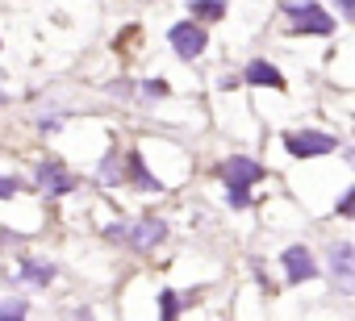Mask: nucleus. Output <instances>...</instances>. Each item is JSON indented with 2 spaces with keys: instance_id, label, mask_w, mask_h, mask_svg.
Masks as SVG:
<instances>
[{
  "instance_id": "f257e3e1",
  "label": "nucleus",
  "mask_w": 355,
  "mask_h": 321,
  "mask_svg": "<svg viewBox=\"0 0 355 321\" xmlns=\"http://www.w3.org/2000/svg\"><path fill=\"white\" fill-rule=\"evenodd\" d=\"M218 180H222V188H226V201H230V209H251V192H255V184L263 180V167L255 163L251 154H230V158H222L218 163Z\"/></svg>"
},
{
  "instance_id": "f03ea898",
  "label": "nucleus",
  "mask_w": 355,
  "mask_h": 321,
  "mask_svg": "<svg viewBox=\"0 0 355 321\" xmlns=\"http://www.w3.org/2000/svg\"><path fill=\"white\" fill-rule=\"evenodd\" d=\"M284 17H288V34L293 38H330L334 34V17L318 5V0H284Z\"/></svg>"
},
{
  "instance_id": "7ed1b4c3",
  "label": "nucleus",
  "mask_w": 355,
  "mask_h": 321,
  "mask_svg": "<svg viewBox=\"0 0 355 321\" xmlns=\"http://www.w3.org/2000/svg\"><path fill=\"white\" fill-rule=\"evenodd\" d=\"M105 238L125 242L130 250H155V246L167 238V221L155 217V213H146V217H138V221H113V226L105 230Z\"/></svg>"
},
{
  "instance_id": "20e7f679",
  "label": "nucleus",
  "mask_w": 355,
  "mask_h": 321,
  "mask_svg": "<svg viewBox=\"0 0 355 321\" xmlns=\"http://www.w3.org/2000/svg\"><path fill=\"white\" fill-rule=\"evenodd\" d=\"M280 146L293 158H322V154H334L338 150V138L334 134H322V129H284Z\"/></svg>"
},
{
  "instance_id": "39448f33",
  "label": "nucleus",
  "mask_w": 355,
  "mask_h": 321,
  "mask_svg": "<svg viewBox=\"0 0 355 321\" xmlns=\"http://www.w3.org/2000/svg\"><path fill=\"white\" fill-rule=\"evenodd\" d=\"M167 42H171V51H175V59L197 63V59L205 55V46H209V34H205V26H197V21H175V26L167 30Z\"/></svg>"
},
{
  "instance_id": "423d86ee",
  "label": "nucleus",
  "mask_w": 355,
  "mask_h": 321,
  "mask_svg": "<svg viewBox=\"0 0 355 321\" xmlns=\"http://www.w3.org/2000/svg\"><path fill=\"white\" fill-rule=\"evenodd\" d=\"M34 188H38V192H46V196H67V192H76V188H80V180L59 163V158H42L38 172H34Z\"/></svg>"
},
{
  "instance_id": "0eeeda50",
  "label": "nucleus",
  "mask_w": 355,
  "mask_h": 321,
  "mask_svg": "<svg viewBox=\"0 0 355 321\" xmlns=\"http://www.w3.org/2000/svg\"><path fill=\"white\" fill-rule=\"evenodd\" d=\"M280 267H284V279H288V284H309V279H318V259H313V250L301 246V242H293V246L280 250Z\"/></svg>"
},
{
  "instance_id": "6e6552de",
  "label": "nucleus",
  "mask_w": 355,
  "mask_h": 321,
  "mask_svg": "<svg viewBox=\"0 0 355 321\" xmlns=\"http://www.w3.org/2000/svg\"><path fill=\"white\" fill-rule=\"evenodd\" d=\"M326 263H330V275H334V292L351 296L355 292V246L351 242H334L326 250Z\"/></svg>"
},
{
  "instance_id": "1a4fd4ad",
  "label": "nucleus",
  "mask_w": 355,
  "mask_h": 321,
  "mask_svg": "<svg viewBox=\"0 0 355 321\" xmlns=\"http://www.w3.org/2000/svg\"><path fill=\"white\" fill-rule=\"evenodd\" d=\"M239 84L272 88V92H284V88H288V84H284V75H280V67H276V63H268V59H251V63H247V71L239 75Z\"/></svg>"
},
{
  "instance_id": "9d476101",
  "label": "nucleus",
  "mask_w": 355,
  "mask_h": 321,
  "mask_svg": "<svg viewBox=\"0 0 355 321\" xmlns=\"http://www.w3.org/2000/svg\"><path fill=\"white\" fill-rule=\"evenodd\" d=\"M121 163H125V180H130L138 192H163V184H159V180L146 172V163H142V150H125Z\"/></svg>"
},
{
  "instance_id": "9b49d317",
  "label": "nucleus",
  "mask_w": 355,
  "mask_h": 321,
  "mask_svg": "<svg viewBox=\"0 0 355 321\" xmlns=\"http://www.w3.org/2000/svg\"><path fill=\"white\" fill-rule=\"evenodd\" d=\"M26 284H34V288H46V284H55V275H59V267L51 263V259H34V255H21V271H17Z\"/></svg>"
},
{
  "instance_id": "f8f14e48",
  "label": "nucleus",
  "mask_w": 355,
  "mask_h": 321,
  "mask_svg": "<svg viewBox=\"0 0 355 321\" xmlns=\"http://www.w3.org/2000/svg\"><path fill=\"white\" fill-rule=\"evenodd\" d=\"M96 180L105 184V188H117V184H125V163H121V146H113L105 158H101V167H96Z\"/></svg>"
},
{
  "instance_id": "ddd939ff",
  "label": "nucleus",
  "mask_w": 355,
  "mask_h": 321,
  "mask_svg": "<svg viewBox=\"0 0 355 321\" xmlns=\"http://www.w3.org/2000/svg\"><path fill=\"white\" fill-rule=\"evenodd\" d=\"M189 13H193L189 21H197V26L201 21H222L226 17V0H189Z\"/></svg>"
},
{
  "instance_id": "4468645a",
  "label": "nucleus",
  "mask_w": 355,
  "mask_h": 321,
  "mask_svg": "<svg viewBox=\"0 0 355 321\" xmlns=\"http://www.w3.org/2000/svg\"><path fill=\"white\" fill-rule=\"evenodd\" d=\"M184 304H189V296H180L175 288H163L159 292V321H180Z\"/></svg>"
},
{
  "instance_id": "2eb2a0df",
  "label": "nucleus",
  "mask_w": 355,
  "mask_h": 321,
  "mask_svg": "<svg viewBox=\"0 0 355 321\" xmlns=\"http://www.w3.org/2000/svg\"><path fill=\"white\" fill-rule=\"evenodd\" d=\"M26 317H30V300H26V296L0 300V321H26Z\"/></svg>"
},
{
  "instance_id": "dca6fc26",
  "label": "nucleus",
  "mask_w": 355,
  "mask_h": 321,
  "mask_svg": "<svg viewBox=\"0 0 355 321\" xmlns=\"http://www.w3.org/2000/svg\"><path fill=\"white\" fill-rule=\"evenodd\" d=\"M34 184L30 180H21V176H0V201H13L17 192H30Z\"/></svg>"
},
{
  "instance_id": "f3484780",
  "label": "nucleus",
  "mask_w": 355,
  "mask_h": 321,
  "mask_svg": "<svg viewBox=\"0 0 355 321\" xmlns=\"http://www.w3.org/2000/svg\"><path fill=\"white\" fill-rule=\"evenodd\" d=\"M351 209H355V188H347V192L338 196V209H334V213H338V217H355Z\"/></svg>"
},
{
  "instance_id": "a211bd4d",
  "label": "nucleus",
  "mask_w": 355,
  "mask_h": 321,
  "mask_svg": "<svg viewBox=\"0 0 355 321\" xmlns=\"http://www.w3.org/2000/svg\"><path fill=\"white\" fill-rule=\"evenodd\" d=\"M142 92L146 96H167L171 88H167V80H142Z\"/></svg>"
},
{
  "instance_id": "6ab92c4d",
  "label": "nucleus",
  "mask_w": 355,
  "mask_h": 321,
  "mask_svg": "<svg viewBox=\"0 0 355 321\" xmlns=\"http://www.w3.org/2000/svg\"><path fill=\"white\" fill-rule=\"evenodd\" d=\"M109 92H113V96H130V92H134V84H130V80H121V84H109Z\"/></svg>"
},
{
  "instance_id": "aec40b11",
  "label": "nucleus",
  "mask_w": 355,
  "mask_h": 321,
  "mask_svg": "<svg viewBox=\"0 0 355 321\" xmlns=\"http://www.w3.org/2000/svg\"><path fill=\"white\" fill-rule=\"evenodd\" d=\"M334 5H338V13H343V17H347V21H351V17H355V0H334Z\"/></svg>"
},
{
  "instance_id": "412c9836",
  "label": "nucleus",
  "mask_w": 355,
  "mask_h": 321,
  "mask_svg": "<svg viewBox=\"0 0 355 321\" xmlns=\"http://www.w3.org/2000/svg\"><path fill=\"white\" fill-rule=\"evenodd\" d=\"M218 88H222V92H230V88H239V75H222V80H218Z\"/></svg>"
},
{
  "instance_id": "4be33fe9",
  "label": "nucleus",
  "mask_w": 355,
  "mask_h": 321,
  "mask_svg": "<svg viewBox=\"0 0 355 321\" xmlns=\"http://www.w3.org/2000/svg\"><path fill=\"white\" fill-rule=\"evenodd\" d=\"M0 104H9V92H5V88H0Z\"/></svg>"
}]
</instances>
